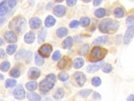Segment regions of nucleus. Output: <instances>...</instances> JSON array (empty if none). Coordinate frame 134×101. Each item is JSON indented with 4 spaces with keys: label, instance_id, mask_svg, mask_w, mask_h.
Wrapping results in <instances>:
<instances>
[{
    "label": "nucleus",
    "instance_id": "f03ea898",
    "mask_svg": "<svg viewBox=\"0 0 134 101\" xmlns=\"http://www.w3.org/2000/svg\"><path fill=\"white\" fill-rule=\"evenodd\" d=\"M8 27L13 31L18 34L22 33L26 29V20L23 16H16L10 21Z\"/></svg>",
    "mask_w": 134,
    "mask_h": 101
},
{
    "label": "nucleus",
    "instance_id": "72a5a7b5",
    "mask_svg": "<svg viewBox=\"0 0 134 101\" xmlns=\"http://www.w3.org/2000/svg\"><path fill=\"white\" fill-rule=\"evenodd\" d=\"M90 23V19L88 17H82L80 19V24L82 27H85L89 25Z\"/></svg>",
    "mask_w": 134,
    "mask_h": 101
},
{
    "label": "nucleus",
    "instance_id": "20e7f679",
    "mask_svg": "<svg viewBox=\"0 0 134 101\" xmlns=\"http://www.w3.org/2000/svg\"><path fill=\"white\" fill-rule=\"evenodd\" d=\"M107 50L100 46H94L90 53V60L92 62H98L101 60L106 56Z\"/></svg>",
    "mask_w": 134,
    "mask_h": 101
},
{
    "label": "nucleus",
    "instance_id": "b1692460",
    "mask_svg": "<svg viewBox=\"0 0 134 101\" xmlns=\"http://www.w3.org/2000/svg\"><path fill=\"white\" fill-rule=\"evenodd\" d=\"M47 35V30L46 29L43 28L41 31L39 32L38 35V42L39 44L42 43L45 41L46 37Z\"/></svg>",
    "mask_w": 134,
    "mask_h": 101
},
{
    "label": "nucleus",
    "instance_id": "e433bc0d",
    "mask_svg": "<svg viewBox=\"0 0 134 101\" xmlns=\"http://www.w3.org/2000/svg\"><path fill=\"white\" fill-rule=\"evenodd\" d=\"M92 84L95 87L99 86L102 83L101 79L98 77H94L92 79Z\"/></svg>",
    "mask_w": 134,
    "mask_h": 101
},
{
    "label": "nucleus",
    "instance_id": "7ed1b4c3",
    "mask_svg": "<svg viewBox=\"0 0 134 101\" xmlns=\"http://www.w3.org/2000/svg\"><path fill=\"white\" fill-rule=\"evenodd\" d=\"M56 82V77L53 74H49L45 78L40 82L39 89L40 92L46 93L51 89Z\"/></svg>",
    "mask_w": 134,
    "mask_h": 101
},
{
    "label": "nucleus",
    "instance_id": "39448f33",
    "mask_svg": "<svg viewBox=\"0 0 134 101\" xmlns=\"http://www.w3.org/2000/svg\"><path fill=\"white\" fill-rule=\"evenodd\" d=\"M16 59H24L25 62L28 64L30 62L32 58V53L30 51H26L25 49L20 50L15 56Z\"/></svg>",
    "mask_w": 134,
    "mask_h": 101
},
{
    "label": "nucleus",
    "instance_id": "58836bf2",
    "mask_svg": "<svg viewBox=\"0 0 134 101\" xmlns=\"http://www.w3.org/2000/svg\"><path fill=\"white\" fill-rule=\"evenodd\" d=\"M61 56V54L59 50H56L53 54L52 56V59L54 61H57L60 58Z\"/></svg>",
    "mask_w": 134,
    "mask_h": 101
},
{
    "label": "nucleus",
    "instance_id": "864d4df0",
    "mask_svg": "<svg viewBox=\"0 0 134 101\" xmlns=\"http://www.w3.org/2000/svg\"><path fill=\"white\" fill-rule=\"evenodd\" d=\"M4 79V75H3V74H2L0 73V79H1V80H3Z\"/></svg>",
    "mask_w": 134,
    "mask_h": 101
},
{
    "label": "nucleus",
    "instance_id": "4468645a",
    "mask_svg": "<svg viewBox=\"0 0 134 101\" xmlns=\"http://www.w3.org/2000/svg\"><path fill=\"white\" fill-rule=\"evenodd\" d=\"M29 24L31 28L33 29H37L41 27L42 22L39 18L37 17H34L29 19Z\"/></svg>",
    "mask_w": 134,
    "mask_h": 101
},
{
    "label": "nucleus",
    "instance_id": "79ce46f5",
    "mask_svg": "<svg viewBox=\"0 0 134 101\" xmlns=\"http://www.w3.org/2000/svg\"><path fill=\"white\" fill-rule=\"evenodd\" d=\"M133 16L131 15V16H128V17L126 19V24L128 25H132L133 24Z\"/></svg>",
    "mask_w": 134,
    "mask_h": 101
},
{
    "label": "nucleus",
    "instance_id": "37998d69",
    "mask_svg": "<svg viewBox=\"0 0 134 101\" xmlns=\"http://www.w3.org/2000/svg\"><path fill=\"white\" fill-rule=\"evenodd\" d=\"M17 4V0H8V4L10 8L14 7Z\"/></svg>",
    "mask_w": 134,
    "mask_h": 101
},
{
    "label": "nucleus",
    "instance_id": "8fccbe9b",
    "mask_svg": "<svg viewBox=\"0 0 134 101\" xmlns=\"http://www.w3.org/2000/svg\"><path fill=\"white\" fill-rule=\"evenodd\" d=\"M127 100L128 101H133V95H129V96L128 97Z\"/></svg>",
    "mask_w": 134,
    "mask_h": 101
},
{
    "label": "nucleus",
    "instance_id": "ddd939ff",
    "mask_svg": "<svg viewBox=\"0 0 134 101\" xmlns=\"http://www.w3.org/2000/svg\"><path fill=\"white\" fill-rule=\"evenodd\" d=\"M54 15L57 17H62L66 13V8L63 5H58L55 6L53 8Z\"/></svg>",
    "mask_w": 134,
    "mask_h": 101
},
{
    "label": "nucleus",
    "instance_id": "393cba45",
    "mask_svg": "<svg viewBox=\"0 0 134 101\" xmlns=\"http://www.w3.org/2000/svg\"><path fill=\"white\" fill-rule=\"evenodd\" d=\"M17 81L14 79L8 78L5 82V87L6 88H13L16 85Z\"/></svg>",
    "mask_w": 134,
    "mask_h": 101
},
{
    "label": "nucleus",
    "instance_id": "603ef678",
    "mask_svg": "<svg viewBox=\"0 0 134 101\" xmlns=\"http://www.w3.org/2000/svg\"><path fill=\"white\" fill-rule=\"evenodd\" d=\"M4 44V40L2 38L0 37V46H2Z\"/></svg>",
    "mask_w": 134,
    "mask_h": 101
},
{
    "label": "nucleus",
    "instance_id": "c03bdc74",
    "mask_svg": "<svg viewBox=\"0 0 134 101\" xmlns=\"http://www.w3.org/2000/svg\"><path fill=\"white\" fill-rule=\"evenodd\" d=\"M77 2V0H66V3L68 6L70 7H72L74 6Z\"/></svg>",
    "mask_w": 134,
    "mask_h": 101
},
{
    "label": "nucleus",
    "instance_id": "9b49d317",
    "mask_svg": "<svg viewBox=\"0 0 134 101\" xmlns=\"http://www.w3.org/2000/svg\"><path fill=\"white\" fill-rule=\"evenodd\" d=\"M73 76L79 86L82 87L84 86L86 79L85 75L83 73L81 72H76L74 74Z\"/></svg>",
    "mask_w": 134,
    "mask_h": 101
},
{
    "label": "nucleus",
    "instance_id": "aec40b11",
    "mask_svg": "<svg viewBox=\"0 0 134 101\" xmlns=\"http://www.w3.org/2000/svg\"><path fill=\"white\" fill-rule=\"evenodd\" d=\"M27 97L29 100L38 101L41 99V96L35 92H29L27 93Z\"/></svg>",
    "mask_w": 134,
    "mask_h": 101
},
{
    "label": "nucleus",
    "instance_id": "c85d7f7f",
    "mask_svg": "<svg viewBox=\"0 0 134 101\" xmlns=\"http://www.w3.org/2000/svg\"><path fill=\"white\" fill-rule=\"evenodd\" d=\"M10 67V63L8 61H4L0 64V69L3 72H7Z\"/></svg>",
    "mask_w": 134,
    "mask_h": 101
},
{
    "label": "nucleus",
    "instance_id": "cd10ccee",
    "mask_svg": "<svg viewBox=\"0 0 134 101\" xmlns=\"http://www.w3.org/2000/svg\"><path fill=\"white\" fill-rule=\"evenodd\" d=\"M38 86V84L36 81H30L27 83L25 85V87L27 89L29 90H34L36 89Z\"/></svg>",
    "mask_w": 134,
    "mask_h": 101
},
{
    "label": "nucleus",
    "instance_id": "bb28decb",
    "mask_svg": "<svg viewBox=\"0 0 134 101\" xmlns=\"http://www.w3.org/2000/svg\"><path fill=\"white\" fill-rule=\"evenodd\" d=\"M9 75L12 77L18 78L20 75V70L18 68H17V67H13L9 71Z\"/></svg>",
    "mask_w": 134,
    "mask_h": 101
},
{
    "label": "nucleus",
    "instance_id": "6e6552de",
    "mask_svg": "<svg viewBox=\"0 0 134 101\" xmlns=\"http://www.w3.org/2000/svg\"><path fill=\"white\" fill-rule=\"evenodd\" d=\"M133 25H130L126 30L123 39L124 44H129L133 38Z\"/></svg>",
    "mask_w": 134,
    "mask_h": 101
},
{
    "label": "nucleus",
    "instance_id": "5fc2aeb1",
    "mask_svg": "<svg viewBox=\"0 0 134 101\" xmlns=\"http://www.w3.org/2000/svg\"><path fill=\"white\" fill-rule=\"evenodd\" d=\"M64 0H54V1L57 3H61Z\"/></svg>",
    "mask_w": 134,
    "mask_h": 101
},
{
    "label": "nucleus",
    "instance_id": "a19ab883",
    "mask_svg": "<svg viewBox=\"0 0 134 101\" xmlns=\"http://www.w3.org/2000/svg\"><path fill=\"white\" fill-rule=\"evenodd\" d=\"M80 24V22L77 20H73L71 21L69 24V26L70 28H76Z\"/></svg>",
    "mask_w": 134,
    "mask_h": 101
},
{
    "label": "nucleus",
    "instance_id": "dca6fc26",
    "mask_svg": "<svg viewBox=\"0 0 134 101\" xmlns=\"http://www.w3.org/2000/svg\"><path fill=\"white\" fill-rule=\"evenodd\" d=\"M108 36L107 35L101 36L95 38L93 43V45H103L107 43L108 40Z\"/></svg>",
    "mask_w": 134,
    "mask_h": 101
},
{
    "label": "nucleus",
    "instance_id": "9d476101",
    "mask_svg": "<svg viewBox=\"0 0 134 101\" xmlns=\"http://www.w3.org/2000/svg\"><path fill=\"white\" fill-rule=\"evenodd\" d=\"M4 37L6 41L8 43H14L17 41V36L13 31H6L4 34Z\"/></svg>",
    "mask_w": 134,
    "mask_h": 101
},
{
    "label": "nucleus",
    "instance_id": "0eeeda50",
    "mask_svg": "<svg viewBox=\"0 0 134 101\" xmlns=\"http://www.w3.org/2000/svg\"><path fill=\"white\" fill-rule=\"evenodd\" d=\"M25 95L26 92L25 89L21 84L17 85L13 91L14 97L17 99H23L25 97Z\"/></svg>",
    "mask_w": 134,
    "mask_h": 101
},
{
    "label": "nucleus",
    "instance_id": "6e6d98bb",
    "mask_svg": "<svg viewBox=\"0 0 134 101\" xmlns=\"http://www.w3.org/2000/svg\"><path fill=\"white\" fill-rule=\"evenodd\" d=\"M84 3H89L92 1V0H82Z\"/></svg>",
    "mask_w": 134,
    "mask_h": 101
},
{
    "label": "nucleus",
    "instance_id": "1a4fd4ad",
    "mask_svg": "<svg viewBox=\"0 0 134 101\" xmlns=\"http://www.w3.org/2000/svg\"><path fill=\"white\" fill-rule=\"evenodd\" d=\"M104 60H99L95 63L90 64L87 66L86 71L89 73H95V72L98 70L101 67H102V66L104 65Z\"/></svg>",
    "mask_w": 134,
    "mask_h": 101
},
{
    "label": "nucleus",
    "instance_id": "c9c22d12",
    "mask_svg": "<svg viewBox=\"0 0 134 101\" xmlns=\"http://www.w3.org/2000/svg\"><path fill=\"white\" fill-rule=\"evenodd\" d=\"M92 92V90L90 89H82L79 92L80 95L83 97H86L89 96L91 93Z\"/></svg>",
    "mask_w": 134,
    "mask_h": 101
},
{
    "label": "nucleus",
    "instance_id": "4be33fe9",
    "mask_svg": "<svg viewBox=\"0 0 134 101\" xmlns=\"http://www.w3.org/2000/svg\"><path fill=\"white\" fill-rule=\"evenodd\" d=\"M35 62L37 65L41 66L43 64L44 62V59L42 56H41L39 53L36 52L35 54Z\"/></svg>",
    "mask_w": 134,
    "mask_h": 101
},
{
    "label": "nucleus",
    "instance_id": "ea45409f",
    "mask_svg": "<svg viewBox=\"0 0 134 101\" xmlns=\"http://www.w3.org/2000/svg\"><path fill=\"white\" fill-rule=\"evenodd\" d=\"M8 11V8L5 5L0 7V16H3L7 14Z\"/></svg>",
    "mask_w": 134,
    "mask_h": 101
},
{
    "label": "nucleus",
    "instance_id": "f704fd0d",
    "mask_svg": "<svg viewBox=\"0 0 134 101\" xmlns=\"http://www.w3.org/2000/svg\"><path fill=\"white\" fill-rule=\"evenodd\" d=\"M69 78V75L68 73L65 72H62L58 75V78L61 81H65Z\"/></svg>",
    "mask_w": 134,
    "mask_h": 101
},
{
    "label": "nucleus",
    "instance_id": "423d86ee",
    "mask_svg": "<svg viewBox=\"0 0 134 101\" xmlns=\"http://www.w3.org/2000/svg\"><path fill=\"white\" fill-rule=\"evenodd\" d=\"M52 50V47L49 44L42 45L38 49V53L44 57H49Z\"/></svg>",
    "mask_w": 134,
    "mask_h": 101
},
{
    "label": "nucleus",
    "instance_id": "3c124183",
    "mask_svg": "<svg viewBox=\"0 0 134 101\" xmlns=\"http://www.w3.org/2000/svg\"><path fill=\"white\" fill-rule=\"evenodd\" d=\"M6 3V0H4L2 2L0 3V7L2 6L3 5H5V4Z\"/></svg>",
    "mask_w": 134,
    "mask_h": 101
},
{
    "label": "nucleus",
    "instance_id": "de8ad7c7",
    "mask_svg": "<svg viewBox=\"0 0 134 101\" xmlns=\"http://www.w3.org/2000/svg\"><path fill=\"white\" fill-rule=\"evenodd\" d=\"M102 1H103V0H94L93 5L94 6H97L102 3Z\"/></svg>",
    "mask_w": 134,
    "mask_h": 101
},
{
    "label": "nucleus",
    "instance_id": "49530a36",
    "mask_svg": "<svg viewBox=\"0 0 134 101\" xmlns=\"http://www.w3.org/2000/svg\"><path fill=\"white\" fill-rule=\"evenodd\" d=\"M6 57V53L3 49L0 48V59H4Z\"/></svg>",
    "mask_w": 134,
    "mask_h": 101
},
{
    "label": "nucleus",
    "instance_id": "a878e982",
    "mask_svg": "<svg viewBox=\"0 0 134 101\" xmlns=\"http://www.w3.org/2000/svg\"><path fill=\"white\" fill-rule=\"evenodd\" d=\"M64 90L62 88H59L53 95V97L56 99H60L64 95Z\"/></svg>",
    "mask_w": 134,
    "mask_h": 101
},
{
    "label": "nucleus",
    "instance_id": "f8f14e48",
    "mask_svg": "<svg viewBox=\"0 0 134 101\" xmlns=\"http://www.w3.org/2000/svg\"><path fill=\"white\" fill-rule=\"evenodd\" d=\"M28 77L29 79L32 80H35L38 79L40 75V70L39 68L33 67L30 68L27 73Z\"/></svg>",
    "mask_w": 134,
    "mask_h": 101
},
{
    "label": "nucleus",
    "instance_id": "f257e3e1",
    "mask_svg": "<svg viewBox=\"0 0 134 101\" xmlns=\"http://www.w3.org/2000/svg\"><path fill=\"white\" fill-rule=\"evenodd\" d=\"M119 26L117 21L111 18H105L102 20L99 24V31L103 33L113 34L116 32Z\"/></svg>",
    "mask_w": 134,
    "mask_h": 101
},
{
    "label": "nucleus",
    "instance_id": "f3484780",
    "mask_svg": "<svg viewBox=\"0 0 134 101\" xmlns=\"http://www.w3.org/2000/svg\"><path fill=\"white\" fill-rule=\"evenodd\" d=\"M73 43V39L71 36L67 37L62 42V46L64 49H69L70 48Z\"/></svg>",
    "mask_w": 134,
    "mask_h": 101
},
{
    "label": "nucleus",
    "instance_id": "2eb2a0df",
    "mask_svg": "<svg viewBox=\"0 0 134 101\" xmlns=\"http://www.w3.org/2000/svg\"><path fill=\"white\" fill-rule=\"evenodd\" d=\"M71 63L70 59L68 57L64 56L59 60L57 66L60 69H64L66 68Z\"/></svg>",
    "mask_w": 134,
    "mask_h": 101
},
{
    "label": "nucleus",
    "instance_id": "c756f323",
    "mask_svg": "<svg viewBox=\"0 0 134 101\" xmlns=\"http://www.w3.org/2000/svg\"><path fill=\"white\" fill-rule=\"evenodd\" d=\"M17 49V45L15 44H10L8 45L6 48V53L9 55H12L15 53Z\"/></svg>",
    "mask_w": 134,
    "mask_h": 101
},
{
    "label": "nucleus",
    "instance_id": "2f4dec72",
    "mask_svg": "<svg viewBox=\"0 0 134 101\" xmlns=\"http://www.w3.org/2000/svg\"><path fill=\"white\" fill-rule=\"evenodd\" d=\"M89 50H90L89 45L87 44H84L79 50V54L80 55H82V56L86 55L88 53Z\"/></svg>",
    "mask_w": 134,
    "mask_h": 101
},
{
    "label": "nucleus",
    "instance_id": "09e8293b",
    "mask_svg": "<svg viewBox=\"0 0 134 101\" xmlns=\"http://www.w3.org/2000/svg\"><path fill=\"white\" fill-rule=\"evenodd\" d=\"M6 21V18L4 17H2L0 18V25L3 24Z\"/></svg>",
    "mask_w": 134,
    "mask_h": 101
},
{
    "label": "nucleus",
    "instance_id": "6ab92c4d",
    "mask_svg": "<svg viewBox=\"0 0 134 101\" xmlns=\"http://www.w3.org/2000/svg\"><path fill=\"white\" fill-rule=\"evenodd\" d=\"M56 23V19L52 16V15H48L44 22L45 26L47 27H51L54 25Z\"/></svg>",
    "mask_w": 134,
    "mask_h": 101
},
{
    "label": "nucleus",
    "instance_id": "7c9ffc66",
    "mask_svg": "<svg viewBox=\"0 0 134 101\" xmlns=\"http://www.w3.org/2000/svg\"><path fill=\"white\" fill-rule=\"evenodd\" d=\"M95 16L98 18H102L106 15V11L103 8H99L95 10L94 12Z\"/></svg>",
    "mask_w": 134,
    "mask_h": 101
},
{
    "label": "nucleus",
    "instance_id": "5701e85b",
    "mask_svg": "<svg viewBox=\"0 0 134 101\" xmlns=\"http://www.w3.org/2000/svg\"><path fill=\"white\" fill-rule=\"evenodd\" d=\"M68 33L67 28L65 27H60L56 31L57 36L59 38H62L65 36Z\"/></svg>",
    "mask_w": 134,
    "mask_h": 101
},
{
    "label": "nucleus",
    "instance_id": "473e14b6",
    "mask_svg": "<svg viewBox=\"0 0 134 101\" xmlns=\"http://www.w3.org/2000/svg\"><path fill=\"white\" fill-rule=\"evenodd\" d=\"M114 15L117 18H121L124 16V11L121 7H117L115 8L114 12Z\"/></svg>",
    "mask_w": 134,
    "mask_h": 101
},
{
    "label": "nucleus",
    "instance_id": "412c9836",
    "mask_svg": "<svg viewBox=\"0 0 134 101\" xmlns=\"http://www.w3.org/2000/svg\"><path fill=\"white\" fill-rule=\"evenodd\" d=\"M73 67L76 69L81 68L84 64V60L81 57H78L75 58L73 63Z\"/></svg>",
    "mask_w": 134,
    "mask_h": 101
},
{
    "label": "nucleus",
    "instance_id": "a211bd4d",
    "mask_svg": "<svg viewBox=\"0 0 134 101\" xmlns=\"http://www.w3.org/2000/svg\"><path fill=\"white\" fill-rule=\"evenodd\" d=\"M35 39V35L32 32L26 33L24 36V41L27 44L32 43Z\"/></svg>",
    "mask_w": 134,
    "mask_h": 101
},
{
    "label": "nucleus",
    "instance_id": "4c0bfd02",
    "mask_svg": "<svg viewBox=\"0 0 134 101\" xmlns=\"http://www.w3.org/2000/svg\"><path fill=\"white\" fill-rule=\"evenodd\" d=\"M103 68H102V70L103 72L105 73H109L110 72H111L113 70V67L112 66L108 63L106 64L104 66H103Z\"/></svg>",
    "mask_w": 134,
    "mask_h": 101
},
{
    "label": "nucleus",
    "instance_id": "a18cd8bd",
    "mask_svg": "<svg viewBox=\"0 0 134 101\" xmlns=\"http://www.w3.org/2000/svg\"><path fill=\"white\" fill-rule=\"evenodd\" d=\"M93 97L95 99H97V100H100L101 99V96L100 95L96 92H95L93 94Z\"/></svg>",
    "mask_w": 134,
    "mask_h": 101
}]
</instances>
